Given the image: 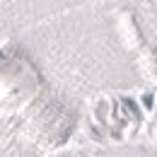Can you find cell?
I'll list each match as a JSON object with an SVG mask.
<instances>
[{
    "label": "cell",
    "instance_id": "6da1fadb",
    "mask_svg": "<svg viewBox=\"0 0 157 157\" xmlns=\"http://www.w3.org/2000/svg\"><path fill=\"white\" fill-rule=\"evenodd\" d=\"M123 12L145 48L157 60V0H123Z\"/></svg>",
    "mask_w": 157,
    "mask_h": 157
}]
</instances>
